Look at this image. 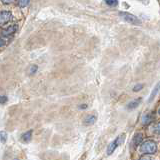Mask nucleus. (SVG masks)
Here are the masks:
<instances>
[{"mask_svg": "<svg viewBox=\"0 0 160 160\" xmlns=\"http://www.w3.org/2000/svg\"><path fill=\"white\" fill-rule=\"evenodd\" d=\"M29 1L30 0H17V3H18V6L19 7H25V6H27V5L29 4Z\"/></svg>", "mask_w": 160, "mask_h": 160, "instance_id": "9b49d317", "label": "nucleus"}, {"mask_svg": "<svg viewBox=\"0 0 160 160\" xmlns=\"http://www.w3.org/2000/svg\"><path fill=\"white\" fill-rule=\"evenodd\" d=\"M140 149H141V151L145 154H154L157 150V146H156V143L152 141V140H147V141L142 143Z\"/></svg>", "mask_w": 160, "mask_h": 160, "instance_id": "f257e3e1", "label": "nucleus"}, {"mask_svg": "<svg viewBox=\"0 0 160 160\" xmlns=\"http://www.w3.org/2000/svg\"><path fill=\"white\" fill-rule=\"evenodd\" d=\"M104 1H105V3H106L107 5H109V6L115 7V6H117V5H118L117 0H104Z\"/></svg>", "mask_w": 160, "mask_h": 160, "instance_id": "f8f14e48", "label": "nucleus"}, {"mask_svg": "<svg viewBox=\"0 0 160 160\" xmlns=\"http://www.w3.org/2000/svg\"><path fill=\"white\" fill-rule=\"evenodd\" d=\"M4 45H5V41H4V40H3L2 38H0V47H1V46H4Z\"/></svg>", "mask_w": 160, "mask_h": 160, "instance_id": "412c9836", "label": "nucleus"}, {"mask_svg": "<svg viewBox=\"0 0 160 160\" xmlns=\"http://www.w3.org/2000/svg\"><path fill=\"white\" fill-rule=\"evenodd\" d=\"M36 70H37V66L36 65H32V66H30V68H29V74L31 75V74H33V73H35L36 72Z\"/></svg>", "mask_w": 160, "mask_h": 160, "instance_id": "2eb2a0df", "label": "nucleus"}, {"mask_svg": "<svg viewBox=\"0 0 160 160\" xmlns=\"http://www.w3.org/2000/svg\"><path fill=\"white\" fill-rule=\"evenodd\" d=\"M119 16L121 17L125 22L135 24V25L141 24V21L139 20V18H137L133 14H130V13H127V12H119Z\"/></svg>", "mask_w": 160, "mask_h": 160, "instance_id": "7ed1b4c3", "label": "nucleus"}, {"mask_svg": "<svg viewBox=\"0 0 160 160\" xmlns=\"http://www.w3.org/2000/svg\"><path fill=\"white\" fill-rule=\"evenodd\" d=\"M142 139H143V135L141 133H137L136 135L134 136V139H133V142L135 143V145H138L141 143L142 141Z\"/></svg>", "mask_w": 160, "mask_h": 160, "instance_id": "9d476101", "label": "nucleus"}, {"mask_svg": "<svg viewBox=\"0 0 160 160\" xmlns=\"http://www.w3.org/2000/svg\"><path fill=\"white\" fill-rule=\"evenodd\" d=\"M153 132H155L156 134H159V123L155 125V127L153 128Z\"/></svg>", "mask_w": 160, "mask_h": 160, "instance_id": "a211bd4d", "label": "nucleus"}, {"mask_svg": "<svg viewBox=\"0 0 160 160\" xmlns=\"http://www.w3.org/2000/svg\"><path fill=\"white\" fill-rule=\"evenodd\" d=\"M2 1V3H4V4H10V3H12L14 0H1Z\"/></svg>", "mask_w": 160, "mask_h": 160, "instance_id": "aec40b11", "label": "nucleus"}, {"mask_svg": "<svg viewBox=\"0 0 160 160\" xmlns=\"http://www.w3.org/2000/svg\"><path fill=\"white\" fill-rule=\"evenodd\" d=\"M141 121H142L143 125H148L153 121V116L151 114H145V115H143Z\"/></svg>", "mask_w": 160, "mask_h": 160, "instance_id": "6e6552de", "label": "nucleus"}, {"mask_svg": "<svg viewBox=\"0 0 160 160\" xmlns=\"http://www.w3.org/2000/svg\"><path fill=\"white\" fill-rule=\"evenodd\" d=\"M31 138H32V131H31V130H29V131H27L26 133H24L21 136V140H22V142H24V143L30 142V141H31Z\"/></svg>", "mask_w": 160, "mask_h": 160, "instance_id": "0eeeda50", "label": "nucleus"}, {"mask_svg": "<svg viewBox=\"0 0 160 160\" xmlns=\"http://www.w3.org/2000/svg\"><path fill=\"white\" fill-rule=\"evenodd\" d=\"M86 107H87V105H85V104H84V105H82V106H80L79 108H81V109H84V108H86Z\"/></svg>", "mask_w": 160, "mask_h": 160, "instance_id": "4be33fe9", "label": "nucleus"}, {"mask_svg": "<svg viewBox=\"0 0 160 160\" xmlns=\"http://www.w3.org/2000/svg\"><path fill=\"white\" fill-rule=\"evenodd\" d=\"M124 139H125V134H122V135H120V136H118L113 142L110 143L107 147V155H111L115 151V149L124 142Z\"/></svg>", "mask_w": 160, "mask_h": 160, "instance_id": "f03ea898", "label": "nucleus"}, {"mask_svg": "<svg viewBox=\"0 0 160 160\" xmlns=\"http://www.w3.org/2000/svg\"><path fill=\"white\" fill-rule=\"evenodd\" d=\"M17 30V26L16 25H12V26H10L6 29H4L2 31V34L4 36H10V35H12L15 33V31Z\"/></svg>", "mask_w": 160, "mask_h": 160, "instance_id": "39448f33", "label": "nucleus"}, {"mask_svg": "<svg viewBox=\"0 0 160 160\" xmlns=\"http://www.w3.org/2000/svg\"><path fill=\"white\" fill-rule=\"evenodd\" d=\"M7 102V97L6 96H0V103L4 104Z\"/></svg>", "mask_w": 160, "mask_h": 160, "instance_id": "f3484780", "label": "nucleus"}, {"mask_svg": "<svg viewBox=\"0 0 160 160\" xmlns=\"http://www.w3.org/2000/svg\"><path fill=\"white\" fill-rule=\"evenodd\" d=\"M143 88V85L142 84H138V85H135L134 88H133V91H139V90H141Z\"/></svg>", "mask_w": 160, "mask_h": 160, "instance_id": "dca6fc26", "label": "nucleus"}, {"mask_svg": "<svg viewBox=\"0 0 160 160\" xmlns=\"http://www.w3.org/2000/svg\"><path fill=\"white\" fill-rule=\"evenodd\" d=\"M6 140H7V133L5 131H1L0 132V141L2 143H5Z\"/></svg>", "mask_w": 160, "mask_h": 160, "instance_id": "ddd939ff", "label": "nucleus"}, {"mask_svg": "<svg viewBox=\"0 0 160 160\" xmlns=\"http://www.w3.org/2000/svg\"><path fill=\"white\" fill-rule=\"evenodd\" d=\"M139 160H152V158H151V157H149V156H147V155H144V156H142Z\"/></svg>", "mask_w": 160, "mask_h": 160, "instance_id": "6ab92c4d", "label": "nucleus"}, {"mask_svg": "<svg viewBox=\"0 0 160 160\" xmlns=\"http://www.w3.org/2000/svg\"><path fill=\"white\" fill-rule=\"evenodd\" d=\"M96 121V116L95 115H89L84 119V124L85 125H92Z\"/></svg>", "mask_w": 160, "mask_h": 160, "instance_id": "1a4fd4ad", "label": "nucleus"}, {"mask_svg": "<svg viewBox=\"0 0 160 160\" xmlns=\"http://www.w3.org/2000/svg\"><path fill=\"white\" fill-rule=\"evenodd\" d=\"M158 86H159V84H157V85H156V87H155L154 91H152L151 95H150V98H149V102H151V101H152V99H153V98L155 97V95H156V93L158 92Z\"/></svg>", "mask_w": 160, "mask_h": 160, "instance_id": "4468645a", "label": "nucleus"}, {"mask_svg": "<svg viewBox=\"0 0 160 160\" xmlns=\"http://www.w3.org/2000/svg\"><path fill=\"white\" fill-rule=\"evenodd\" d=\"M12 18V14L9 11H2L0 12V26L7 24Z\"/></svg>", "mask_w": 160, "mask_h": 160, "instance_id": "20e7f679", "label": "nucleus"}, {"mask_svg": "<svg viewBox=\"0 0 160 160\" xmlns=\"http://www.w3.org/2000/svg\"><path fill=\"white\" fill-rule=\"evenodd\" d=\"M141 101H142V99L141 98H138V99L133 100V101H131V102H129V104L127 105V109H129V110L135 109L140 103H141Z\"/></svg>", "mask_w": 160, "mask_h": 160, "instance_id": "423d86ee", "label": "nucleus"}]
</instances>
